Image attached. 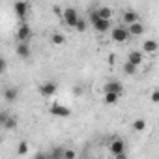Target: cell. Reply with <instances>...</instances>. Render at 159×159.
Segmentation results:
<instances>
[{
    "instance_id": "5bb4252c",
    "label": "cell",
    "mask_w": 159,
    "mask_h": 159,
    "mask_svg": "<svg viewBox=\"0 0 159 159\" xmlns=\"http://www.w3.org/2000/svg\"><path fill=\"white\" fill-rule=\"evenodd\" d=\"M94 28L99 32V34H105V32H111L112 30V25H111V21H105V19H99L96 25H94Z\"/></svg>"
},
{
    "instance_id": "7402d4cb",
    "label": "cell",
    "mask_w": 159,
    "mask_h": 159,
    "mask_svg": "<svg viewBox=\"0 0 159 159\" xmlns=\"http://www.w3.org/2000/svg\"><path fill=\"white\" fill-rule=\"evenodd\" d=\"M133 129L139 131V133L144 131V129H146V120H144V118H137V120L133 122Z\"/></svg>"
},
{
    "instance_id": "ffe728a7",
    "label": "cell",
    "mask_w": 159,
    "mask_h": 159,
    "mask_svg": "<svg viewBox=\"0 0 159 159\" xmlns=\"http://www.w3.org/2000/svg\"><path fill=\"white\" fill-rule=\"evenodd\" d=\"M118 99H120V96H116V94H103V103L105 105H114Z\"/></svg>"
},
{
    "instance_id": "9c48e42d",
    "label": "cell",
    "mask_w": 159,
    "mask_h": 159,
    "mask_svg": "<svg viewBox=\"0 0 159 159\" xmlns=\"http://www.w3.org/2000/svg\"><path fill=\"white\" fill-rule=\"evenodd\" d=\"M0 124H2V127H6V129H15L17 127V120L8 116V112H0Z\"/></svg>"
},
{
    "instance_id": "7a4b0ae2",
    "label": "cell",
    "mask_w": 159,
    "mask_h": 159,
    "mask_svg": "<svg viewBox=\"0 0 159 159\" xmlns=\"http://www.w3.org/2000/svg\"><path fill=\"white\" fill-rule=\"evenodd\" d=\"M62 19H64V23H66L69 28H77V23L81 21V17H79V13H77L75 8H66Z\"/></svg>"
},
{
    "instance_id": "44dd1931",
    "label": "cell",
    "mask_w": 159,
    "mask_h": 159,
    "mask_svg": "<svg viewBox=\"0 0 159 159\" xmlns=\"http://www.w3.org/2000/svg\"><path fill=\"white\" fill-rule=\"evenodd\" d=\"M51 41H52V45H64V43H66V38H64V34L54 32L52 38H51Z\"/></svg>"
},
{
    "instance_id": "4316f807",
    "label": "cell",
    "mask_w": 159,
    "mask_h": 159,
    "mask_svg": "<svg viewBox=\"0 0 159 159\" xmlns=\"http://www.w3.org/2000/svg\"><path fill=\"white\" fill-rule=\"evenodd\" d=\"M88 15H90L88 19H90V23H92V25H96V23L99 21V15H98V10H92V11H90Z\"/></svg>"
},
{
    "instance_id": "cb8c5ba5",
    "label": "cell",
    "mask_w": 159,
    "mask_h": 159,
    "mask_svg": "<svg viewBox=\"0 0 159 159\" xmlns=\"http://www.w3.org/2000/svg\"><path fill=\"white\" fill-rule=\"evenodd\" d=\"M64 159H77V152L73 148H66L64 152Z\"/></svg>"
},
{
    "instance_id": "4dcf8cb0",
    "label": "cell",
    "mask_w": 159,
    "mask_h": 159,
    "mask_svg": "<svg viewBox=\"0 0 159 159\" xmlns=\"http://www.w3.org/2000/svg\"><path fill=\"white\" fill-rule=\"evenodd\" d=\"M114 159H127V153H120V155H116Z\"/></svg>"
},
{
    "instance_id": "ba28073f",
    "label": "cell",
    "mask_w": 159,
    "mask_h": 159,
    "mask_svg": "<svg viewBox=\"0 0 159 159\" xmlns=\"http://www.w3.org/2000/svg\"><path fill=\"white\" fill-rule=\"evenodd\" d=\"M109 150H111V153H112L114 157L120 155V153H125V142H124L122 139H114V140L111 142Z\"/></svg>"
},
{
    "instance_id": "6da1fadb",
    "label": "cell",
    "mask_w": 159,
    "mask_h": 159,
    "mask_svg": "<svg viewBox=\"0 0 159 159\" xmlns=\"http://www.w3.org/2000/svg\"><path fill=\"white\" fill-rule=\"evenodd\" d=\"M129 28L127 26H124V25H118V26H114L112 30H111V39L114 41V43H125L127 39H129Z\"/></svg>"
},
{
    "instance_id": "484cf974",
    "label": "cell",
    "mask_w": 159,
    "mask_h": 159,
    "mask_svg": "<svg viewBox=\"0 0 159 159\" xmlns=\"http://www.w3.org/2000/svg\"><path fill=\"white\" fill-rule=\"evenodd\" d=\"M150 101L152 103H159V88H155V90H152V94H150Z\"/></svg>"
},
{
    "instance_id": "7c38bea8",
    "label": "cell",
    "mask_w": 159,
    "mask_h": 159,
    "mask_svg": "<svg viewBox=\"0 0 159 159\" xmlns=\"http://www.w3.org/2000/svg\"><path fill=\"white\" fill-rule=\"evenodd\" d=\"M142 51L148 52V54H153V52L159 51V43H157L155 39H144V43H142Z\"/></svg>"
},
{
    "instance_id": "603a6c76",
    "label": "cell",
    "mask_w": 159,
    "mask_h": 159,
    "mask_svg": "<svg viewBox=\"0 0 159 159\" xmlns=\"http://www.w3.org/2000/svg\"><path fill=\"white\" fill-rule=\"evenodd\" d=\"M28 150H30V144H28L26 140H21L19 146H17V153H19V155H26Z\"/></svg>"
},
{
    "instance_id": "f1b7e54d",
    "label": "cell",
    "mask_w": 159,
    "mask_h": 159,
    "mask_svg": "<svg viewBox=\"0 0 159 159\" xmlns=\"http://www.w3.org/2000/svg\"><path fill=\"white\" fill-rule=\"evenodd\" d=\"M6 67H8V62H6V58H2V60H0V73H4Z\"/></svg>"
},
{
    "instance_id": "ac0fdd59",
    "label": "cell",
    "mask_w": 159,
    "mask_h": 159,
    "mask_svg": "<svg viewBox=\"0 0 159 159\" xmlns=\"http://www.w3.org/2000/svg\"><path fill=\"white\" fill-rule=\"evenodd\" d=\"M64 152H66L64 146H54V148L49 152V155H51V159H64Z\"/></svg>"
},
{
    "instance_id": "8fae6325",
    "label": "cell",
    "mask_w": 159,
    "mask_h": 159,
    "mask_svg": "<svg viewBox=\"0 0 159 159\" xmlns=\"http://www.w3.org/2000/svg\"><path fill=\"white\" fill-rule=\"evenodd\" d=\"M122 19H124V23H125L127 26H131V25L139 23V13H137V11H133V10H127V11H124V13H122Z\"/></svg>"
},
{
    "instance_id": "4fadbf2b",
    "label": "cell",
    "mask_w": 159,
    "mask_h": 159,
    "mask_svg": "<svg viewBox=\"0 0 159 159\" xmlns=\"http://www.w3.org/2000/svg\"><path fill=\"white\" fill-rule=\"evenodd\" d=\"M15 52H17V56H19V58H23V60L30 58V54H32V51H30V45H28V43H19V45H17V49H15Z\"/></svg>"
},
{
    "instance_id": "3957f363",
    "label": "cell",
    "mask_w": 159,
    "mask_h": 159,
    "mask_svg": "<svg viewBox=\"0 0 159 159\" xmlns=\"http://www.w3.org/2000/svg\"><path fill=\"white\" fill-rule=\"evenodd\" d=\"M15 36H17L19 43H28V41H30V38H32V28H30V25H28L26 21H25V23H21V25L17 26Z\"/></svg>"
},
{
    "instance_id": "83f0119b",
    "label": "cell",
    "mask_w": 159,
    "mask_h": 159,
    "mask_svg": "<svg viewBox=\"0 0 159 159\" xmlns=\"http://www.w3.org/2000/svg\"><path fill=\"white\" fill-rule=\"evenodd\" d=\"M34 159H51V155L45 153V152H38V153L34 155Z\"/></svg>"
},
{
    "instance_id": "9a60e30c",
    "label": "cell",
    "mask_w": 159,
    "mask_h": 159,
    "mask_svg": "<svg viewBox=\"0 0 159 159\" xmlns=\"http://www.w3.org/2000/svg\"><path fill=\"white\" fill-rule=\"evenodd\" d=\"M17 98H19V90H17V88H6V90H4V99H6L8 103H13Z\"/></svg>"
},
{
    "instance_id": "8992f818",
    "label": "cell",
    "mask_w": 159,
    "mask_h": 159,
    "mask_svg": "<svg viewBox=\"0 0 159 159\" xmlns=\"http://www.w3.org/2000/svg\"><path fill=\"white\" fill-rule=\"evenodd\" d=\"M28 10H30V6H28L26 2H15V4H13V11H15V15L21 19V23H25V19H26V15H28Z\"/></svg>"
},
{
    "instance_id": "52a82bcc",
    "label": "cell",
    "mask_w": 159,
    "mask_h": 159,
    "mask_svg": "<svg viewBox=\"0 0 159 159\" xmlns=\"http://www.w3.org/2000/svg\"><path fill=\"white\" fill-rule=\"evenodd\" d=\"M56 90H58V86H56V83H52V81L43 83V84L39 86V94H41V96H45V98L54 96V94H56Z\"/></svg>"
},
{
    "instance_id": "30bf717a",
    "label": "cell",
    "mask_w": 159,
    "mask_h": 159,
    "mask_svg": "<svg viewBox=\"0 0 159 159\" xmlns=\"http://www.w3.org/2000/svg\"><path fill=\"white\" fill-rule=\"evenodd\" d=\"M127 62H131L133 66H140L142 62H144V54H142V51H129V54H127Z\"/></svg>"
},
{
    "instance_id": "e0dca14e",
    "label": "cell",
    "mask_w": 159,
    "mask_h": 159,
    "mask_svg": "<svg viewBox=\"0 0 159 159\" xmlns=\"http://www.w3.org/2000/svg\"><path fill=\"white\" fill-rule=\"evenodd\" d=\"M129 28V34L131 36H142L144 34V25L139 21V23H135V25H131V26H127Z\"/></svg>"
},
{
    "instance_id": "277c9868",
    "label": "cell",
    "mask_w": 159,
    "mask_h": 159,
    "mask_svg": "<svg viewBox=\"0 0 159 159\" xmlns=\"http://www.w3.org/2000/svg\"><path fill=\"white\" fill-rule=\"evenodd\" d=\"M49 112H51L52 116H56V118H69V116H71V111H69L66 105H62V103H51Z\"/></svg>"
},
{
    "instance_id": "5b68a950",
    "label": "cell",
    "mask_w": 159,
    "mask_h": 159,
    "mask_svg": "<svg viewBox=\"0 0 159 159\" xmlns=\"http://www.w3.org/2000/svg\"><path fill=\"white\" fill-rule=\"evenodd\" d=\"M122 92H124V84H122L120 81H109V83H105V86H103V94H116V96H122Z\"/></svg>"
},
{
    "instance_id": "d6986e66",
    "label": "cell",
    "mask_w": 159,
    "mask_h": 159,
    "mask_svg": "<svg viewBox=\"0 0 159 159\" xmlns=\"http://www.w3.org/2000/svg\"><path fill=\"white\" fill-rule=\"evenodd\" d=\"M122 69H124V73H125V75H137V71H139V67H137V66H133V64H131V62H127V60L124 62V67H122Z\"/></svg>"
},
{
    "instance_id": "2e32d148",
    "label": "cell",
    "mask_w": 159,
    "mask_h": 159,
    "mask_svg": "<svg viewBox=\"0 0 159 159\" xmlns=\"http://www.w3.org/2000/svg\"><path fill=\"white\" fill-rule=\"evenodd\" d=\"M98 15H99V19L111 21V17H112V10H111L109 6H101V8H98Z\"/></svg>"
},
{
    "instance_id": "f546056e",
    "label": "cell",
    "mask_w": 159,
    "mask_h": 159,
    "mask_svg": "<svg viewBox=\"0 0 159 159\" xmlns=\"http://www.w3.org/2000/svg\"><path fill=\"white\" fill-rule=\"evenodd\" d=\"M73 94H75V96H81V94H83L81 86H73Z\"/></svg>"
},
{
    "instance_id": "d4e9b609",
    "label": "cell",
    "mask_w": 159,
    "mask_h": 159,
    "mask_svg": "<svg viewBox=\"0 0 159 159\" xmlns=\"http://www.w3.org/2000/svg\"><path fill=\"white\" fill-rule=\"evenodd\" d=\"M86 26H88V23H86V19H81V21H79L77 23V32H86Z\"/></svg>"
}]
</instances>
